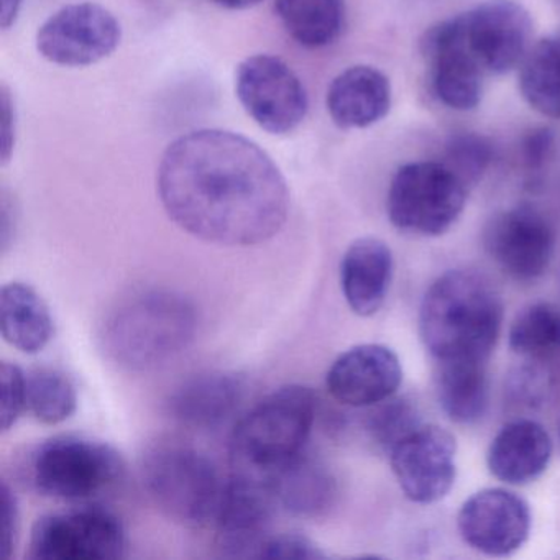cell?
<instances>
[{"label":"cell","mask_w":560,"mask_h":560,"mask_svg":"<svg viewBox=\"0 0 560 560\" xmlns=\"http://www.w3.org/2000/svg\"><path fill=\"white\" fill-rule=\"evenodd\" d=\"M159 195L183 231L224 247L270 241L290 212V191L273 160L228 130L176 139L160 162Z\"/></svg>","instance_id":"obj_1"},{"label":"cell","mask_w":560,"mask_h":560,"mask_svg":"<svg viewBox=\"0 0 560 560\" xmlns=\"http://www.w3.org/2000/svg\"><path fill=\"white\" fill-rule=\"evenodd\" d=\"M503 324V303L493 284L471 270L441 275L425 291L419 336L435 362H488Z\"/></svg>","instance_id":"obj_2"},{"label":"cell","mask_w":560,"mask_h":560,"mask_svg":"<svg viewBox=\"0 0 560 560\" xmlns=\"http://www.w3.org/2000/svg\"><path fill=\"white\" fill-rule=\"evenodd\" d=\"M195 306L173 291H147L127 301L107 320L103 342L110 360L122 369H159L195 339Z\"/></svg>","instance_id":"obj_3"},{"label":"cell","mask_w":560,"mask_h":560,"mask_svg":"<svg viewBox=\"0 0 560 560\" xmlns=\"http://www.w3.org/2000/svg\"><path fill=\"white\" fill-rule=\"evenodd\" d=\"M316 408V396L304 386H284L271 393L232 434L235 467L241 474L268 478L300 457L313 431Z\"/></svg>","instance_id":"obj_4"},{"label":"cell","mask_w":560,"mask_h":560,"mask_svg":"<svg viewBox=\"0 0 560 560\" xmlns=\"http://www.w3.org/2000/svg\"><path fill=\"white\" fill-rule=\"evenodd\" d=\"M143 483L170 517L186 524L214 520L225 483L218 468L196 448L166 442L143 457Z\"/></svg>","instance_id":"obj_5"},{"label":"cell","mask_w":560,"mask_h":560,"mask_svg":"<svg viewBox=\"0 0 560 560\" xmlns=\"http://www.w3.org/2000/svg\"><path fill=\"white\" fill-rule=\"evenodd\" d=\"M126 465L116 448L77 435L51 439L32 454L28 478L44 497L84 501L122 481Z\"/></svg>","instance_id":"obj_6"},{"label":"cell","mask_w":560,"mask_h":560,"mask_svg":"<svg viewBox=\"0 0 560 560\" xmlns=\"http://www.w3.org/2000/svg\"><path fill=\"white\" fill-rule=\"evenodd\" d=\"M467 185L444 162L402 165L393 176L386 209L392 224L406 234L439 237L460 218Z\"/></svg>","instance_id":"obj_7"},{"label":"cell","mask_w":560,"mask_h":560,"mask_svg":"<svg viewBox=\"0 0 560 560\" xmlns=\"http://www.w3.org/2000/svg\"><path fill=\"white\" fill-rule=\"evenodd\" d=\"M126 529L119 517L101 508L51 513L32 529L35 560H113L124 557Z\"/></svg>","instance_id":"obj_8"},{"label":"cell","mask_w":560,"mask_h":560,"mask_svg":"<svg viewBox=\"0 0 560 560\" xmlns=\"http://www.w3.org/2000/svg\"><path fill=\"white\" fill-rule=\"evenodd\" d=\"M235 93L248 116L273 136L296 130L310 107L300 78L271 55H254L238 65Z\"/></svg>","instance_id":"obj_9"},{"label":"cell","mask_w":560,"mask_h":560,"mask_svg":"<svg viewBox=\"0 0 560 560\" xmlns=\"http://www.w3.org/2000/svg\"><path fill=\"white\" fill-rule=\"evenodd\" d=\"M455 21L462 42L487 74L510 73L530 50L533 19L516 0H488Z\"/></svg>","instance_id":"obj_10"},{"label":"cell","mask_w":560,"mask_h":560,"mask_svg":"<svg viewBox=\"0 0 560 560\" xmlns=\"http://www.w3.org/2000/svg\"><path fill=\"white\" fill-rule=\"evenodd\" d=\"M122 38L119 21L103 5L81 2L60 9L37 34V50L60 67L81 68L110 57Z\"/></svg>","instance_id":"obj_11"},{"label":"cell","mask_w":560,"mask_h":560,"mask_svg":"<svg viewBox=\"0 0 560 560\" xmlns=\"http://www.w3.org/2000/svg\"><path fill=\"white\" fill-rule=\"evenodd\" d=\"M457 442L447 429H412L389 448V464L402 493L412 503L432 504L447 497L457 477Z\"/></svg>","instance_id":"obj_12"},{"label":"cell","mask_w":560,"mask_h":560,"mask_svg":"<svg viewBox=\"0 0 560 560\" xmlns=\"http://www.w3.org/2000/svg\"><path fill=\"white\" fill-rule=\"evenodd\" d=\"M491 260L516 281H534L549 268L556 235L547 219L530 206L498 212L485 229Z\"/></svg>","instance_id":"obj_13"},{"label":"cell","mask_w":560,"mask_h":560,"mask_svg":"<svg viewBox=\"0 0 560 560\" xmlns=\"http://www.w3.org/2000/svg\"><path fill=\"white\" fill-rule=\"evenodd\" d=\"M277 506L268 478L238 474L225 483L214 517L222 556L260 559Z\"/></svg>","instance_id":"obj_14"},{"label":"cell","mask_w":560,"mask_h":560,"mask_svg":"<svg viewBox=\"0 0 560 560\" xmlns=\"http://www.w3.org/2000/svg\"><path fill=\"white\" fill-rule=\"evenodd\" d=\"M529 504L513 491L487 488L471 494L457 516L465 544L490 557H508L529 539Z\"/></svg>","instance_id":"obj_15"},{"label":"cell","mask_w":560,"mask_h":560,"mask_svg":"<svg viewBox=\"0 0 560 560\" xmlns=\"http://www.w3.org/2000/svg\"><path fill=\"white\" fill-rule=\"evenodd\" d=\"M421 54L429 67L434 96L454 110L480 104L485 71L462 42L457 21L439 22L425 32Z\"/></svg>","instance_id":"obj_16"},{"label":"cell","mask_w":560,"mask_h":560,"mask_svg":"<svg viewBox=\"0 0 560 560\" xmlns=\"http://www.w3.org/2000/svg\"><path fill=\"white\" fill-rule=\"evenodd\" d=\"M402 382L398 355L382 343H362L343 352L327 372L334 399L352 408H370L393 398Z\"/></svg>","instance_id":"obj_17"},{"label":"cell","mask_w":560,"mask_h":560,"mask_svg":"<svg viewBox=\"0 0 560 560\" xmlns=\"http://www.w3.org/2000/svg\"><path fill=\"white\" fill-rule=\"evenodd\" d=\"M553 444L549 432L533 419L508 422L488 447V470L506 485H527L549 467Z\"/></svg>","instance_id":"obj_18"},{"label":"cell","mask_w":560,"mask_h":560,"mask_svg":"<svg viewBox=\"0 0 560 560\" xmlns=\"http://www.w3.org/2000/svg\"><path fill=\"white\" fill-rule=\"evenodd\" d=\"M392 107V84L373 67H352L334 78L327 90L330 119L343 130L366 129L385 119Z\"/></svg>","instance_id":"obj_19"},{"label":"cell","mask_w":560,"mask_h":560,"mask_svg":"<svg viewBox=\"0 0 560 560\" xmlns=\"http://www.w3.org/2000/svg\"><path fill=\"white\" fill-rule=\"evenodd\" d=\"M393 280L392 248L375 237L353 242L340 264L343 298L357 316L370 317L385 304Z\"/></svg>","instance_id":"obj_20"},{"label":"cell","mask_w":560,"mask_h":560,"mask_svg":"<svg viewBox=\"0 0 560 560\" xmlns=\"http://www.w3.org/2000/svg\"><path fill=\"white\" fill-rule=\"evenodd\" d=\"M244 395L237 375L206 372L191 376L170 398L173 418L195 429H214L228 421Z\"/></svg>","instance_id":"obj_21"},{"label":"cell","mask_w":560,"mask_h":560,"mask_svg":"<svg viewBox=\"0 0 560 560\" xmlns=\"http://www.w3.org/2000/svg\"><path fill=\"white\" fill-rule=\"evenodd\" d=\"M278 506L296 517L324 516L336 503L337 487L330 471L311 457L294 458L268 477Z\"/></svg>","instance_id":"obj_22"},{"label":"cell","mask_w":560,"mask_h":560,"mask_svg":"<svg viewBox=\"0 0 560 560\" xmlns=\"http://www.w3.org/2000/svg\"><path fill=\"white\" fill-rule=\"evenodd\" d=\"M0 329L5 342L28 355L42 352L55 332L47 304L24 283H9L0 291Z\"/></svg>","instance_id":"obj_23"},{"label":"cell","mask_w":560,"mask_h":560,"mask_svg":"<svg viewBox=\"0 0 560 560\" xmlns=\"http://www.w3.org/2000/svg\"><path fill=\"white\" fill-rule=\"evenodd\" d=\"M511 352L524 369L556 376L560 366V310L536 303L517 314L508 334Z\"/></svg>","instance_id":"obj_24"},{"label":"cell","mask_w":560,"mask_h":560,"mask_svg":"<svg viewBox=\"0 0 560 560\" xmlns=\"http://www.w3.org/2000/svg\"><path fill=\"white\" fill-rule=\"evenodd\" d=\"M435 392L439 405L451 421L474 424L488 408L487 362L452 360L438 362Z\"/></svg>","instance_id":"obj_25"},{"label":"cell","mask_w":560,"mask_h":560,"mask_svg":"<svg viewBox=\"0 0 560 560\" xmlns=\"http://www.w3.org/2000/svg\"><path fill=\"white\" fill-rule=\"evenodd\" d=\"M275 12L290 37L306 48L334 44L346 19L342 0H277Z\"/></svg>","instance_id":"obj_26"},{"label":"cell","mask_w":560,"mask_h":560,"mask_svg":"<svg viewBox=\"0 0 560 560\" xmlns=\"http://www.w3.org/2000/svg\"><path fill=\"white\" fill-rule=\"evenodd\" d=\"M520 91L540 116L560 119V34L527 51L520 65Z\"/></svg>","instance_id":"obj_27"},{"label":"cell","mask_w":560,"mask_h":560,"mask_svg":"<svg viewBox=\"0 0 560 560\" xmlns=\"http://www.w3.org/2000/svg\"><path fill=\"white\" fill-rule=\"evenodd\" d=\"M73 383L57 370H35L27 376V409L44 424H60L77 411Z\"/></svg>","instance_id":"obj_28"},{"label":"cell","mask_w":560,"mask_h":560,"mask_svg":"<svg viewBox=\"0 0 560 560\" xmlns=\"http://www.w3.org/2000/svg\"><path fill=\"white\" fill-rule=\"evenodd\" d=\"M493 160V149L485 137L477 133H460L447 143L445 165L457 173L465 185L478 182Z\"/></svg>","instance_id":"obj_29"},{"label":"cell","mask_w":560,"mask_h":560,"mask_svg":"<svg viewBox=\"0 0 560 560\" xmlns=\"http://www.w3.org/2000/svg\"><path fill=\"white\" fill-rule=\"evenodd\" d=\"M383 405V402H382ZM418 412L406 399H386L382 408L373 412L370 419V431L383 447L392 448L399 439L405 438L412 429L418 428Z\"/></svg>","instance_id":"obj_30"},{"label":"cell","mask_w":560,"mask_h":560,"mask_svg":"<svg viewBox=\"0 0 560 560\" xmlns=\"http://www.w3.org/2000/svg\"><path fill=\"white\" fill-rule=\"evenodd\" d=\"M27 408V376L15 363L0 365V425L8 432Z\"/></svg>","instance_id":"obj_31"},{"label":"cell","mask_w":560,"mask_h":560,"mask_svg":"<svg viewBox=\"0 0 560 560\" xmlns=\"http://www.w3.org/2000/svg\"><path fill=\"white\" fill-rule=\"evenodd\" d=\"M326 553L307 537L300 534H278L265 540L260 559H324Z\"/></svg>","instance_id":"obj_32"},{"label":"cell","mask_w":560,"mask_h":560,"mask_svg":"<svg viewBox=\"0 0 560 560\" xmlns=\"http://www.w3.org/2000/svg\"><path fill=\"white\" fill-rule=\"evenodd\" d=\"M21 516H19L18 497L8 481L0 490V559L9 560L18 546Z\"/></svg>","instance_id":"obj_33"},{"label":"cell","mask_w":560,"mask_h":560,"mask_svg":"<svg viewBox=\"0 0 560 560\" xmlns=\"http://www.w3.org/2000/svg\"><path fill=\"white\" fill-rule=\"evenodd\" d=\"M553 150V136L549 129H536L524 139L523 160L527 168L540 170Z\"/></svg>","instance_id":"obj_34"},{"label":"cell","mask_w":560,"mask_h":560,"mask_svg":"<svg viewBox=\"0 0 560 560\" xmlns=\"http://www.w3.org/2000/svg\"><path fill=\"white\" fill-rule=\"evenodd\" d=\"M0 106H2V126H0V159L2 163H8L11 160L12 150H14L15 142V119H14V103L11 100V93L8 88L2 86L0 90Z\"/></svg>","instance_id":"obj_35"},{"label":"cell","mask_w":560,"mask_h":560,"mask_svg":"<svg viewBox=\"0 0 560 560\" xmlns=\"http://www.w3.org/2000/svg\"><path fill=\"white\" fill-rule=\"evenodd\" d=\"M21 8L22 0H2V9H0V25H2V28L12 27L15 24Z\"/></svg>","instance_id":"obj_36"},{"label":"cell","mask_w":560,"mask_h":560,"mask_svg":"<svg viewBox=\"0 0 560 560\" xmlns=\"http://www.w3.org/2000/svg\"><path fill=\"white\" fill-rule=\"evenodd\" d=\"M214 5L222 9H231V11H244V9L255 8L264 0H209Z\"/></svg>","instance_id":"obj_37"},{"label":"cell","mask_w":560,"mask_h":560,"mask_svg":"<svg viewBox=\"0 0 560 560\" xmlns=\"http://www.w3.org/2000/svg\"><path fill=\"white\" fill-rule=\"evenodd\" d=\"M559 439H560V424H559Z\"/></svg>","instance_id":"obj_38"}]
</instances>
